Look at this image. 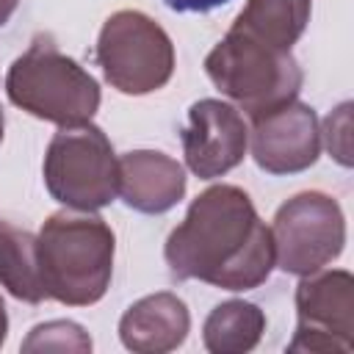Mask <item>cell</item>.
<instances>
[{"instance_id": "obj_1", "label": "cell", "mask_w": 354, "mask_h": 354, "mask_svg": "<svg viewBox=\"0 0 354 354\" xmlns=\"http://www.w3.org/2000/svg\"><path fill=\"white\" fill-rule=\"evenodd\" d=\"M177 279H202L224 290H252L274 268V238L252 199L235 185L202 191L166 241Z\"/></svg>"}, {"instance_id": "obj_2", "label": "cell", "mask_w": 354, "mask_h": 354, "mask_svg": "<svg viewBox=\"0 0 354 354\" xmlns=\"http://www.w3.org/2000/svg\"><path fill=\"white\" fill-rule=\"evenodd\" d=\"M116 241L100 216L53 213L36 235L39 271L47 299L86 307L105 296Z\"/></svg>"}, {"instance_id": "obj_3", "label": "cell", "mask_w": 354, "mask_h": 354, "mask_svg": "<svg viewBox=\"0 0 354 354\" xmlns=\"http://www.w3.org/2000/svg\"><path fill=\"white\" fill-rule=\"evenodd\" d=\"M6 91L17 108L61 127L83 124L100 108L97 80L47 36H36L33 44L11 64Z\"/></svg>"}, {"instance_id": "obj_4", "label": "cell", "mask_w": 354, "mask_h": 354, "mask_svg": "<svg viewBox=\"0 0 354 354\" xmlns=\"http://www.w3.org/2000/svg\"><path fill=\"white\" fill-rule=\"evenodd\" d=\"M205 72L249 119L282 108L301 88V69L290 50L271 47L235 28L207 53Z\"/></svg>"}, {"instance_id": "obj_5", "label": "cell", "mask_w": 354, "mask_h": 354, "mask_svg": "<svg viewBox=\"0 0 354 354\" xmlns=\"http://www.w3.org/2000/svg\"><path fill=\"white\" fill-rule=\"evenodd\" d=\"M44 185L72 210H100L119 191V158L97 124L61 127L44 155Z\"/></svg>"}, {"instance_id": "obj_6", "label": "cell", "mask_w": 354, "mask_h": 354, "mask_svg": "<svg viewBox=\"0 0 354 354\" xmlns=\"http://www.w3.org/2000/svg\"><path fill=\"white\" fill-rule=\"evenodd\" d=\"M105 80L122 94L163 88L174 72V47L166 30L141 11H116L105 19L97 41Z\"/></svg>"}, {"instance_id": "obj_7", "label": "cell", "mask_w": 354, "mask_h": 354, "mask_svg": "<svg viewBox=\"0 0 354 354\" xmlns=\"http://www.w3.org/2000/svg\"><path fill=\"white\" fill-rule=\"evenodd\" d=\"M271 238L274 266L296 277L315 274L343 252V210L332 196L321 191L296 194L277 210Z\"/></svg>"}, {"instance_id": "obj_8", "label": "cell", "mask_w": 354, "mask_h": 354, "mask_svg": "<svg viewBox=\"0 0 354 354\" xmlns=\"http://www.w3.org/2000/svg\"><path fill=\"white\" fill-rule=\"evenodd\" d=\"M296 310L299 326L290 351H354V279L348 271L307 274L296 288Z\"/></svg>"}, {"instance_id": "obj_9", "label": "cell", "mask_w": 354, "mask_h": 354, "mask_svg": "<svg viewBox=\"0 0 354 354\" xmlns=\"http://www.w3.org/2000/svg\"><path fill=\"white\" fill-rule=\"evenodd\" d=\"M252 158L268 174H296L321 155V127L310 105L290 100L282 108L252 119Z\"/></svg>"}, {"instance_id": "obj_10", "label": "cell", "mask_w": 354, "mask_h": 354, "mask_svg": "<svg viewBox=\"0 0 354 354\" xmlns=\"http://www.w3.org/2000/svg\"><path fill=\"white\" fill-rule=\"evenodd\" d=\"M249 147V130L243 116L221 100H199L188 111V127L183 130V152L188 169L213 180L235 169Z\"/></svg>"}, {"instance_id": "obj_11", "label": "cell", "mask_w": 354, "mask_h": 354, "mask_svg": "<svg viewBox=\"0 0 354 354\" xmlns=\"http://www.w3.org/2000/svg\"><path fill=\"white\" fill-rule=\"evenodd\" d=\"M138 213H166L185 194L183 166L155 149H136L119 158V191Z\"/></svg>"}, {"instance_id": "obj_12", "label": "cell", "mask_w": 354, "mask_h": 354, "mask_svg": "<svg viewBox=\"0 0 354 354\" xmlns=\"http://www.w3.org/2000/svg\"><path fill=\"white\" fill-rule=\"evenodd\" d=\"M191 329V315L183 299L174 293H152L138 299L119 321V337L124 348L136 354L174 351Z\"/></svg>"}, {"instance_id": "obj_13", "label": "cell", "mask_w": 354, "mask_h": 354, "mask_svg": "<svg viewBox=\"0 0 354 354\" xmlns=\"http://www.w3.org/2000/svg\"><path fill=\"white\" fill-rule=\"evenodd\" d=\"M0 285L14 299L28 304H39L41 299H47L39 271L36 235L14 227L11 221H0Z\"/></svg>"}, {"instance_id": "obj_14", "label": "cell", "mask_w": 354, "mask_h": 354, "mask_svg": "<svg viewBox=\"0 0 354 354\" xmlns=\"http://www.w3.org/2000/svg\"><path fill=\"white\" fill-rule=\"evenodd\" d=\"M310 6L313 0H249L232 28L271 47L290 50V44H296L307 28Z\"/></svg>"}, {"instance_id": "obj_15", "label": "cell", "mask_w": 354, "mask_h": 354, "mask_svg": "<svg viewBox=\"0 0 354 354\" xmlns=\"http://www.w3.org/2000/svg\"><path fill=\"white\" fill-rule=\"evenodd\" d=\"M266 332V315L257 304L230 299L218 307L205 321L202 337L205 348L213 354H243L260 343Z\"/></svg>"}, {"instance_id": "obj_16", "label": "cell", "mask_w": 354, "mask_h": 354, "mask_svg": "<svg viewBox=\"0 0 354 354\" xmlns=\"http://www.w3.org/2000/svg\"><path fill=\"white\" fill-rule=\"evenodd\" d=\"M22 351H75L86 354L91 351V337L83 332V326L72 321H50L30 329V335L22 340Z\"/></svg>"}, {"instance_id": "obj_17", "label": "cell", "mask_w": 354, "mask_h": 354, "mask_svg": "<svg viewBox=\"0 0 354 354\" xmlns=\"http://www.w3.org/2000/svg\"><path fill=\"white\" fill-rule=\"evenodd\" d=\"M326 149L340 166H351V102H343L337 111H332L321 130Z\"/></svg>"}, {"instance_id": "obj_18", "label": "cell", "mask_w": 354, "mask_h": 354, "mask_svg": "<svg viewBox=\"0 0 354 354\" xmlns=\"http://www.w3.org/2000/svg\"><path fill=\"white\" fill-rule=\"evenodd\" d=\"M163 3H166L171 11L205 14V11H213V8H218V6H224V3H230V0H163Z\"/></svg>"}, {"instance_id": "obj_19", "label": "cell", "mask_w": 354, "mask_h": 354, "mask_svg": "<svg viewBox=\"0 0 354 354\" xmlns=\"http://www.w3.org/2000/svg\"><path fill=\"white\" fill-rule=\"evenodd\" d=\"M17 3H19V0H0V25L8 22V17H11L14 8H17Z\"/></svg>"}, {"instance_id": "obj_20", "label": "cell", "mask_w": 354, "mask_h": 354, "mask_svg": "<svg viewBox=\"0 0 354 354\" xmlns=\"http://www.w3.org/2000/svg\"><path fill=\"white\" fill-rule=\"evenodd\" d=\"M6 332H8V315H6V304H3V299H0V346H3V340H6Z\"/></svg>"}, {"instance_id": "obj_21", "label": "cell", "mask_w": 354, "mask_h": 354, "mask_svg": "<svg viewBox=\"0 0 354 354\" xmlns=\"http://www.w3.org/2000/svg\"><path fill=\"white\" fill-rule=\"evenodd\" d=\"M3 127H6V116H3V108H0V141H3Z\"/></svg>"}]
</instances>
